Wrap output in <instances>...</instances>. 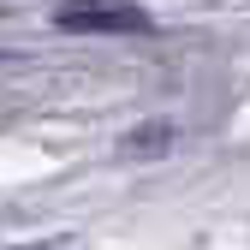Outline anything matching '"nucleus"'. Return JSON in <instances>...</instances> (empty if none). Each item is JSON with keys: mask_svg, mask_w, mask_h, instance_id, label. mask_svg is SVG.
Returning <instances> with one entry per match:
<instances>
[{"mask_svg": "<svg viewBox=\"0 0 250 250\" xmlns=\"http://www.w3.org/2000/svg\"><path fill=\"white\" fill-rule=\"evenodd\" d=\"M30 250H72L66 238H48V244H30Z\"/></svg>", "mask_w": 250, "mask_h": 250, "instance_id": "2", "label": "nucleus"}, {"mask_svg": "<svg viewBox=\"0 0 250 250\" xmlns=\"http://www.w3.org/2000/svg\"><path fill=\"white\" fill-rule=\"evenodd\" d=\"M54 24L89 30V36H149L155 30V18L131 0H66V6H54Z\"/></svg>", "mask_w": 250, "mask_h": 250, "instance_id": "1", "label": "nucleus"}]
</instances>
